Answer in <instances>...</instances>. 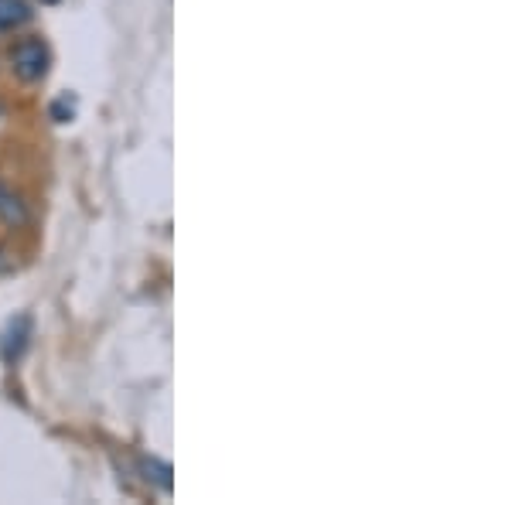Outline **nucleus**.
I'll return each instance as SVG.
<instances>
[{
    "label": "nucleus",
    "instance_id": "f257e3e1",
    "mask_svg": "<svg viewBox=\"0 0 512 505\" xmlns=\"http://www.w3.org/2000/svg\"><path fill=\"white\" fill-rule=\"evenodd\" d=\"M48 62H52V55H48L45 41L38 38H24L18 45L11 48V65L14 72L24 79V82H38L48 76Z\"/></svg>",
    "mask_w": 512,
    "mask_h": 505
},
{
    "label": "nucleus",
    "instance_id": "f03ea898",
    "mask_svg": "<svg viewBox=\"0 0 512 505\" xmlns=\"http://www.w3.org/2000/svg\"><path fill=\"white\" fill-rule=\"evenodd\" d=\"M28 338H31V318H28V314L11 318V321H7V328H4V335H0V359H4L7 366H14V362L24 355V349H28Z\"/></svg>",
    "mask_w": 512,
    "mask_h": 505
},
{
    "label": "nucleus",
    "instance_id": "7ed1b4c3",
    "mask_svg": "<svg viewBox=\"0 0 512 505\" xmlns=\"http://www.w3.org/2000/svg\"><path fill=\"white\" fill-rule=\"evenodd\" d=\"M31 18L24 0H0V31H14Z\"/></svg>",
    "mask_w": 512,
    "mask_h": 505
},
{
    "label": "nucleus",
    "instance_id": "20e7f679",
    "mask_svg": "<svg viewBox=\"0 0 512 505\" xmlns=\"http://www.w3.org/2000/svg\"><path fill=\"white\" fill-rule=\"evenodd\" d=\"M0 219H4L7 226H21V222L28 219V212H24L21 198L11 195V192H4V188H0Z\"/></svg>",
    "mask_w": 512,
    "mask_h": 505
},
{
    "label": "nucleus",
    "instance_id": "39448f33",
    "mask_svg": "<svg viewBox=\"0 0 512 505\" xmlns=\"http://www.w3.org/2000/svg\"><path fill=\"white\" fill-rule=\"evenodd\" d=\"M144 471H147V482H154V485H158V488H164V492H168V488H171V468L168 465H164V461H144Z\"/></svg>",
    "mask_w": 512,
    "mask_h": 505
},
{
    "label": "nucleus",
    "instance_id": "423d86ee",
    "mask_svg": "<svg viewBox=\"0 0 512 505\" xmlns=\"http://www.w3.org/2000/svg\"><path fill=\"white\" fill-rule=\"evenodd\" d=\"M45 4H59V0H45Z\"/></svg>",
    "mask_w": 512,
    "mask_h": 505
}]
</instances>
